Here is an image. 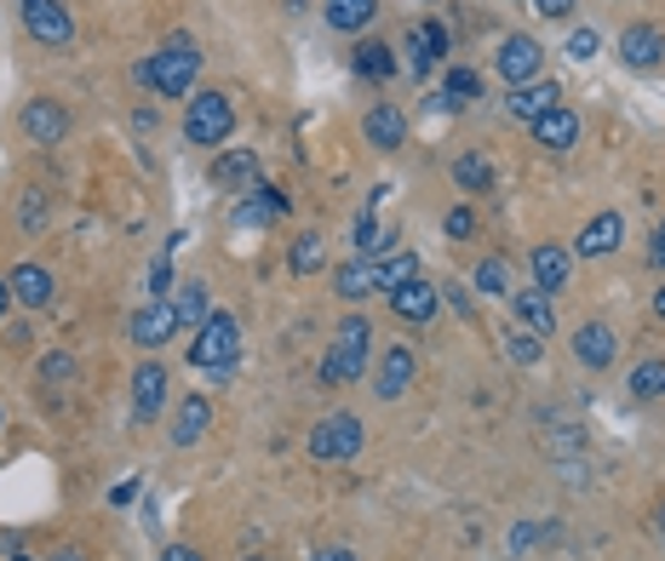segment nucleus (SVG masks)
I'll use <instances>...</instances> for the list:
<instances>
[{
  "label": "nucleus",
  "mask_w": 665,
  "mask_h": 561,
  "mask_svg": "<svg viewBox=\"0 0 665 561\" xmlns=\"http://www.w3.org/2000/svg\"><path fill=\"white\" fill-rule=\"evenodd\" d=\"M189 367L207 373V378H229L242 367V321L229 309H213L189 338Z\"/></svg>",
  "instance_id": "f257e3e1"
},
{
  "label": "nucleus",
  "mask_w": 665,
  "mask_h": 561,
  "mask_svg": "<svg viewBox=\"0 0 665 561\" xmlns=\"http://www.w3.org/2000/svg\"><path fill=\"white\" fill-rule=\"evenodd\" d=\"M195 75H202V47L195 40H167L162 52H149L144 63H138V80L149 92H162V98H184L189 87H195Z\"/></svg>",
  "instance_id": "f03ea898"
},
{
  "label": "nucleus",
  "mask_w": 665,
  "mask_h": 561,
  "mask_svg": "<svg viewBox=\"0 0 665 561\" xmlns=\"http://www.w3.org/2000/svg\"><path fill=\"white\" fill-rule=\"evenodd\" d=\"M368 350H373V327H368V315H344L339 321V333L322 355V378L327 384H356L368 373Z\"/></svg>",
  "instance_id": "7ed1b4c3"
},
{
  "label": "nucleus",
  "mask_w": 665,
  "mask_h": 561,
  "mask_svg": "<svg viewBox=\"0 0 665 561\" xmlns=\"http://www.w3.org/2000/svg\"><path fill=\"white\" fill-rule=\"evenodd\" d=\"M229 132H236V104H229V92H195L184 109V138L218 149V144H229Z\"/></svg>",
  "instance_id": "20e7f679"
},
{
  "label": "nucleus",
  "mask_w": 665,
  "mask_h": 561,
  "mask_svg": "<svg viewBox=\"0 0 665 561\" xmlns=\"http://www.w3.org/2000/svg\"><path fill=\"white\" fill-rule=\"evenodd\" d=\"M362 453V419L356 413H327L310 430V459L316 464H350Z\"/></svg>",
  "instance_id": "39448f33"
},
{
  "label": "nucleus",
  "mask_w": 665,
  "mask_h": 561,
  "mask_svg": "<svg viewBox=\"0 0 665 561\" xmlns=\"http://www.w3.org/2000/svg\"><path fill=\"white\" fill-rule=\"evenodd\" d=\"M18 12H23V29L41 40V47H69L75 40V18L63 0H18Z\"/></svg>",
  "instance_id": "423d86ee"
},
{
  "label": "nucleus",
  "mask_w": 665,
  "mask_h": 561,
  "mask_svg": "<svg viewBox=\"0 0 665 561\" xmlns=\"http://www.w3.org/2000/svg\"><path fill=\"white\" fill-rule=\"evenodd\" d=\"M167 384H173V373L162 367V361H138V373H133V419H138V424L162 419V407H167Z\"/></svg>",
  "instance_id": "0eeeda50"
},
{
  "label": "nucleus",
  "mask_w": 665,
  "mask_h": 561,
  "mask_svg": "<svg viewBox=\"0 0 665 561\" xmlns=\"http://www.w3.org/2000/svg\"><path fill=\"white\" fill-rule=\"evenodd\" d=\"M539 63H545V47H539L534 35H511V40L493 52V69L511 80V87H528V80L539 75Z\"/></svg>",
  "instance_id": "6e6552de"
},
{
  "label": "nucleus",
  "mask_w": 665,
  "mask_h": 561,
  "mask_svg": "<svg viewBox=\"0 0 665 561\" xmlns=\"http://www.w3.org/2000/svg\"><path fill=\"white\" fill-rule=\"evenodd\" d=\"M619 63L637 69V75H654L665 63V35L654 23H632V29L619 35Z\"/></svg>",
  "instance_id": "1a4fd4ad"
},
{
  "label": "nucleus",
  "mask_w": 665,
  "mask_h": 561,
  "mask_svg": "<svg viewBox=\"0 0 665 561\" xmlns=\"http://www.w3.org/2000/svg\"><path fill=\"white\" fill-rule=\"evenodd\" d=\"M534 127V144L539 149H551V155H568L574 144H579V109H568V104H551L539 120H528Z\"/></svg>",
  "instance_id": "9d476101"
},
{
  "label": "nucleus",
  "mask_w": 665,
  "mask_h": 561,
  "mask_svg": "<svg viewBox=\"0 0 665 561\" xmlns=\"http://www.w3.org/2000/svg\"><path fill=\"white\" fill-rule=\"evenodd\" d=\"M437 304H442V293H437V280H424V275L390 293V309H397V321H408V327H430Z\"/></svg>",
  "instance_id": "9b49d317"
},
{
  "label": "nucleus",
  "mask_w": 665,
  "mask_h": 561,
  "mask_svg": "<svg viewBox=\"0 0 665 561\" xmlns=\"http://www.w3.org/2000/svg\"><path fill=\"white\" fill-rule=\"evenodd\" d=\"M173 333H178V315H173L167 298H149V304L133 315V344H138V350H162V344H173Z\"/></svg>",
  "instance_id": "f8f14e48"
},
{
  "label": "nucleus",
  "mask_w": 665,
  "mask_h": 561,
  "mask_svg": "<svg viewBox=\"0 0 665 561\" xmlns=\"http://www.w3.org/2000/svg\"><path fill=\"white\" fill-rule=\"evenodd\" d=\"M23 132H29V144H63L69 109H63L58 98H29V104H23Z\"/></svg>",
  "instance_id": "ddd939ff"
},
{
  "label": "nucleus",
  "mask_w": 665,
  "mask_h": 561,
  "mask_svg": "<svg viewBox=\"0 0 665 561\" xmlns=\"http://www.w3.org/2000/svg\"><path fill=\"white\" fill-rule=\"evenodd\" d=\"M574 355H579L591 373H608L614 355H619V338L608 333V321H585V327H574Z\"/></svg>",
  "instance_id": "4468645a"
},
{
  "label": "nucleus",
  "mask_w": 665,
  "mask_h": 561,
  "mask_svg": "<svg viewBox=\"0 0 665 561\" xmlns=\"http://www.w3.org/2000/svg\"><path fill=\"white\" fill-rule=\"evenodd\" d=\"M362 138L373 144V149H402L408 144V115L397 109V104H373L368 115H362Z\"/></svg>",
  "instance_id": "2eb2a0df"
},
{
  "label": "nucleus",
  "mask_w": 665,
  "mask_h": 561,
  "mask_svg": "<svg viewBox=\"0 0 665 561\" xmlns=\"http://www.w3.org/2000/svg\"><path fill=\"white\" fill-rule=\"evenodd\" d=\"M625 240V218L619 213H597L591 224L579 229V240H574V258H603V253H614Z\"/></svg>",
  "instance_id": "dca6fc26"
},
{
  "label": "nucleus",
  "mask_w": 665,
  "mask_h": 561,
  "mask_svg": "<svg viewBox=\"0 0 665 561\" xmlns=\"http://www.w3.org/2000/svg\"><path fill=\"white\" fill-rule=\"evenodd\" d=\"M408 384H413V350H408V344H390V350L379 355V378H373V390H379V401H397Z\"/></svg>",
  "instance_id": "f3484780"
},
{
  "label": "nucleus",
  "mask_w": 665,
  "mask_h": 561,
  "mask_svg": "<svg viewBox=\"0 0 665 561\" xmlns=\"http://www.w3.org/2000/svg\"><path fill=\"white\" fill-rule=\"evenodd\" d=\"M528 269H534V287H539V293H563L568 280H574V253H563V247H534Z\"/></svg>",
  "instance_id": "a211bd4d"
},
{
  "label": "nucleus",
  "mask_w": 665,
  "mask_h": 561,
  "mask_svg": "<svg viewBox=\"0 0 665 561\" xmlns=\"http://www.w3.org/2000/svg\"><path fill=\"white\" fill-rule=\"evenodd\" d=\"M511 315H517V327H528V333H557V309H551V293H539V287H522V293H511Z\"/></svg>",
  "instance_id": "6ab92c4d"
},
{
  "label": "nucleus",
  "mask_w": 665,
  "mask_h": 561,
  "mask_svg": "<svg viewBox=\"0 0 665 561\" xmlns=\"http://www.w3.org/2000/svg\"><path fill=\"white\" fill-rule=\"evenodd\" d=\"M213 184L247 195V189L258 184V155H253V149H224V155L213 160Z\"/></svg>",
  "instance_id": "aec40b11"
},
{
  "label": "nucleus",
  "mask_w": 665,
  "mask_h": 561,
  "mask_svg": "<svg viewBox=\"0 0 665 561\" xmlns=\"http://www.w3.org/2000/svg\"><path fill=\"white\" fill-rule=\"evenodd\" d=\"M333 287H339V298L362 304L368 293H379V258H350V264H339V269H333Z\"/></svg>",
  "instance_id": "412c9836"
},
{
  "label": "nucleus",
  "mask_w": 665,
  "mask_h": 561,
  "mask_svg": "<svg viewBox=\"0 0 665 561\" xmlns=\"http://www.w3.org/2000/svg\"><path fill=\"white\" fill-rule=\"evenodd\" d=\"M213 424V401L207 395H184L178 401V424H173V447H195Z\"/></svg>",
  "instance_id": "4be33fe9"
},
{
  "label": "nucleus",
  "mask_w": 665,
  "mask_h": 561,
  "mask_svg": "<svg viewBox=\"0 0 665 561\" xmlns=\"http://www.w3.org/2000/svg\"><path fill=\"white\" fill-rule=\"evenodd\" d=\"M551 104H563V92L551 87V80H528V87H511V98H505L511 120H539Z\"/></svg>",
  "instance_id": "5701e85b"
},
{
  "label": "nucleus",
  "mask_w": 665,
  "mask_h": 561,
  "mask_svg": "<svg viewBox=\"0 0 665 561\" xmlns=\"http://www.w3.org/2000/svg\"><path fill=\"white\" fill-rule=\"evenodd\" d=\"M7 280H12V298H23L29 309H47L52 304V269L47 264H18Z\"/></svg>",
  "instance_id": "b1692460"
},
{
  "label": "nucleus",
  "mask_w": 665,
  "mask_h": 561,
  "mask_svg": "<svg viewBox=\"0 0 665 561\" xmlns=\"http://www.w3.org/2000/svg\"><path fill=\"white\" fill-rule=\"evenodd\" d=\"M173 315H178V327H202V321L213 315V293H207V280H178Z\"/></svg>",
  "instance_id": "393cba45"
},
{
  "label": "nucleus",
  "mask_w": 665,
  "mask_h": 561,
  "mask_svg": "<svg viewBox=\"0 0 665 561\" xmlns=\"http://www.w3.org/2000/svg\"><path fill=\"white\" fill-rule=\"evenodd\" d=\"M373 12H379V0H327V7H322V18H327L339 35L368 29V23H373Z\"/></svg>",
  "instance_id": "a878e982"
},
{
  "label": "nucleus",
  "mask_w": 665,
  "mask_h": 561,
  "mask_svg": "<svg viewBox=\"0 0 665 561\" xmlns=\"http://www.w3.org/2000/svg\"><path fill=\"white\" fill-rule=\"evenodd\" d=\"M350 63H356L362 80H390V75H397V52H390L384 40H362V47L350 52Z\"/></svg>",
  "instance_id": "bb28decb"
},
{
  "label": "nucleus",
  "mask_w": 665,
  "mask_h": 561,
  "mask_svg": "<svg viewBox=\"0 0 665 561\" xmlns=\"http://www.w3.org/2000/svg\"><path fill=\"white\" fill-rule=\"evenodd\" d=\"M322 258H327L322 229H304V235L293 240V253H287V269H293V275H316V269H322Z\"/></svg>",
  "instance_id": "cd10ccee"
},
{
  "label": "nucleus",
  "mask_w": 665,
  "mask_h": 561,
  "mask_svg": "<svg viewBox=\"0 0 665 561\" xmlns=\"http://www.w3.org/2000/svg\"><path fill=\"white\" fill-rule=\"evenodd\" d=\"M419 275H424V264L413 253H390V258H379V293H397V287H408V280H419Z\"/></svg>",
  "instance_id": "c85d7f7f"
},
{
  "label": "nucleus",
  "mask_w": 665,
  "mask_h": 561,
  "mask_svg": "<svg viewBox=\"0 0 665 561\" xmlns=\"http://www.w3.org/2000/svg\"><path fill=\"white\" fill-rule=\"evenodd\" d=\"M356 253H362V258H390V253H397V235L379 229L373 213H362V218H356Z\"/></svg>",
  "instance_id": "c756f323"
},
{
  "label": "nucleus",
  "mask_w": 665,
  "mask_h": 561,
  "mask_svg": "<svg viewBox=\"0 0 665 561\" xmlns=\"http://www.w3.org/2000/svg\"><path fill=\"white\" fill-rule=\"evenodd\" d=\"M453 184L459 189H471V195H482V189H493V167H488V155H459L453 160Z\"/></svg>",
  "instance_id": "7c9ffc66"
},
{
  "label": "nucleus",
  "mask_w": 665,
  "mask_h": 561,
  "mask_svg": "<svg viewBox=\"0 0 665 561\" xmlns=\"http://www.w3.org/2000/svg\"><path fill=\"white\" fill-rule=\"evenodd\" d=\"M442 92H448V104H477L482 98V75L477 69H448Z\"/></svg>",
  "instance_id": "2f4dec72"
},
{
  "label": "nucleus",
  "mask_w": 665,
  "mask_h": 561,
  "mask_svg": "<svg viewBox=\"0 0 665 561\" xmlns=\"http://www.w3.org/2000/svg\"><path fill=\"white\" fill-rule=\"evenodd\" d=\"M471 280H477V293H488V298H499V293H511V269H505V258H482Z\"/></svg>",
  "instance_id": "473e14b6"
},
{
  "label": "nucleus",
  "mask_w": 665,
  "mask_h": 561,
  "mask_svg": "<svg viewBox=\"0 0 665 561\" xmlns=\"http://www.w3.org/2000/svg\"><path fill=\"white\" fill-rule=\"evenodd\" d=\"M632 395H637V401L665 395V361H637V373H632Z\"/></svg>",
  "instance_id": "72a5a7b5"
},
{
  "label": "nucleus",
  "mask_w": 665,
  "mask_h": 561,
  "mask_svg": "<svg viewBox=\"0 0 665 561\" xmlns=\"http://www.w3.org/2000/svg\"><path fill=\"white\" fill-rule=\"evenodd\" d=\"M539 333H528V327H511V333H505V355H511L517 361V367H534V361H539Z\"/></svg>",
  "instance_id": "f704fd0d"
},
{
  "label": "nucleus",
  "mask_w": 665,
  "mask_h": 561,
  "mask_svg": "<svg viewBox=\"0 0 665 561\" xmlns=\"http://www.w3.org/2000/svg\"><path fill=\"white\" fill-rule=\"evenodd\" d=\"M18 218H23V229H29V235H41V229H47V189H23Z\"/></svg>",
  "instance_id": "c9c22d12"
},
{
  "label": "nucleus",
  "mask_w": 665,
  "mask_h": 561,
  "mask_svg": "<svg viewBox=\"0 0 665 561\" xmlns=\"http://www.w3.org/2000/svg\"><path fill=\"white\" fill-rule=\"evenodd\" d=\"M413 40H419V52H424L430 63H442V52H448V29H442V23H419Z\"/></svg>",
  "instance_id": "e433bc0d"
},
{
  "label": "nucleus",
  "mask_w": 665,
  "mask_h": 561,
  "mask_svg": "<svg viewBox=\"0 0 665 561\" xmlns=\"http://www.w3.org/2000/svg\"><path fill=\"white\" fill-rule=\"evenodd\" d=\"M597 47H603L597 29H574V35H568V58H574V63H591V58H597Z\"/></svg>",
  "instance_id": "4c0bfd02"
},
{
  "label": "nucleus",
  "mask_w": 665,
  "mask_h": 561,
  "mask_svg": "<svg viewBox=\"0 0 665 561\" xmlns=\"http://www.w3.org/2000/svg\"><path fill=\"white\" fill-rule=\"evenodd\" d=\"M442 229H448V240H471V235H477V213H471V207H453V213L442 218Z\"/></svg>",
  "instance_id": "58836bf2"
},
{
  "label": "nucleus",
  "mask_w": 665,
  "mask_h": 561,
  "mask_svg": "<svg viewBox=\"0 0 665 561\" xmlns=\"http://www.w3.org/2000/svg\"><path fill=\"white\" fill-rule=\"evenodd\" d=\"M167 287H173V264L162 258V264L149 269V298H167Z\"/></svg>",
  "instance_id": "ea45409f"
},
{
  "label": "nucleus",
  "mask_w": 665,
  "mask_h": 561,
  "mask_svg": "<svg viewBox=\"0 0 665 561\" xmlns=\"http://www.w3.org/2000/svg\"><path fill=\"white\" fill-rule=\"evenodd\" d=\"M41 373H47V378H58V384H63V378H69V373H75V361H69V355H58V350H52V355H47V361H41Z\"/></svg>",
  "instance_id": "a19ab883"
},
{
  "label": "nucleus",
  "mask_w": 665,
  "mask_h": 561,
  "mask_svg": "<svg viewBox=\"0 0 665 561\" xmlns=\"http://www.w3.org/2000/svg\"><path fill=\"white\" fill-rule=\"evenodd\" d=\"M534 12H539V18H551V23H563V18L574 12V0H534Z\"/></svg>",
  "instance_id": "79ce46f5"
},
{
  "label": "nucleus",
  "mask_w": 665,
  "mask_h": 561,
  "mask_svg": "<svg viewBox=\"0 0 665 561\" xmlns=\"http://www.w3.org/2000/svg\"><path fill=\"white\" fill-rule=\"evenodd\" d=\"M648 264H659L665 269V218L654 224V235H648Z\"/></svg>",
  "instance_id": "37998d69"
},
{
  "label": "nucleus",
  "mask_w": 665,
  "mask_h": 561,
  "mask_svg": "<svg viewBox=\"0 0 665 561\" xmlns=\"http://www.w3.org/2000/svg\"><path fill=\"white\" fill-rule=\"evenodd\" d=\"M162 561H207V555H202V550H189V544H167Z\"/></svg>",
  "instance_id": "c03bdc74"
},
{
  "label": "nucleus",
  "mask_w": 665,
  "mask_h": 561,
  "mask_svg": "<svg viewBox=\"0 0 665 561\" xmlns=\"http://www.w3.org/2000/svg\"><path fill=\"white\" fill-rule=\"evenodd\" d=\"M448 298H453V309H459L464 321H471V315H477V309H471V293H464V287H448Z\"/></svg>",
  "instance_id": "a18cd8bd"
},
{
  "label": "nucleus",
  "mask_w": 665,
  "mask_h": 561,
  "mask_svg": "<svg viewBox=\"0 0 665 561\" xmlns=\"http://www.w3.org/2000/svg\"><path fill=\"white\" fill-rule=\"evenodd\" d=\"M534 539H539V528H511V550H517V555H522Z\"/></svg>",
  "instance_id": "49530a36"
},
{
  "label": "nucleus",
  "mask_w": 665,
  "mask_h": 561,
  "mask_svg": "<svg viewBox=\"0 0 665 561\" xmlns=\"http://www.w3.org/2000/svg\"><path fill=\"white\" fill-rule=\"evenodd\" d=\"M47 561H87V550H75V544H63V550H52Z\"/></svg>",
  "instance_id": "de8ad7c7"
},
{
  "label": "nucleus",
  "mask_w": 665,
  "mask_h": 561,
  "mask_svg": "<svg viewBox=\"0 0 665 561\" xmlns=\"http://www.w3.org/2000/svg\"><path fill=\"white\" fill-rule=\"evenodd\" d=\"M310 561H356V555H350V550H316Z\"/></svg>",
  "instance_id": "09e8293b"
},
{
  "label": "nucleus",
  "mask_w": 665,
  "mask_h": 561,
  "mask_svg": "<svg viewBox=\"0 0 665 561\" xmlns=\"http://www.w3.org/2000/svg\"><path fill=\"white\" fill-rule=\"evenodd\" d=\"M7 309H12V280L0 275V315H7Z\"/></svg>",
  "instance_id": "8fccbe9b"
},
{
  "label": "nucleus",
  "mask_w": 665,
  "mask_h": 561,
  "mask_svg": "<svg viewBox=\"0 0 665 561\" xmlns=\"http://www.w3.org/2000/svg\"><path fill=\"white\" fill-rule=\"evenodd\" d=\"M654 321H665V287L654 293Z\"/></svg>",
  "instance_id": "3c124183"
},
{
  "label": "nucleus",
  "mask_w": 665,
  "mask_h": 561,
  "mask_svg": "<svg viewBox=\"0 0 665 561\" xmlns=\"http://www.w3.org/2000/svg\"><path fill=\"white\" fill-rule=\"evenodd\" d=\"M654 521H659V533H665V504H659V510H654Z\"/></svg>",
  "instance_id": "603ef678"
},
{
  "label": "nucleus",
  "mask_w": 665,
  "mask_h": 561,
  "mask_svg": "<svg viewBox=\"0 0 665 561\" xmlns=\"http://www.w3.org/2000/svg\"><path fill=\"white\" fill-rule=\"evenodd\" d=\"M12 561H35V555H12Z\"/></svg>",
  "instance_id": "864d4df0"
}]
</instances>
